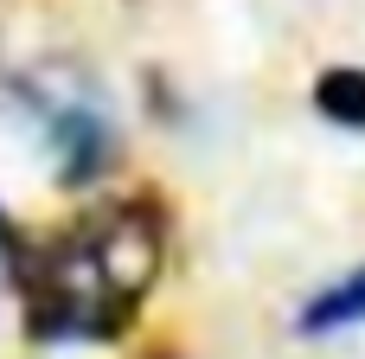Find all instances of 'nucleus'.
Segmentation results:
<instances>
[{"label": "nucleus", "mask_w": 365, "mask_h": 359, "mask_svg": "<svg viewBox=\"0 0 365 359\" xmlns=\"http://www.w3.org/2000/svg\"><path fill=\"white\" fill-rule=\"evenodd\" d=\"M167 270V212L148 193L83 206L58 231H32L26 270L6 283L32 347H115Z\"/></svg>", "instance_id": "f257e3e1"}, {"label": "nucleus", "mask_w": 365, "mask_h": 359, "mask_svg": "<svg viewBox=\"0 0 365 359\" xmlns=\"http://www.w3.org/2000/svg\"><path fill=\"white\" fill-rule=\"evenodd\" d=\"M6 96L26 116V128H32V141H38L58 193H96L115 173V161H122L115 109H109V96L77 64L38 58V64H26V71L6 77Z\"/></svg>", "instance_id": "f03ea898"}, {"label": "nucleus", "mask_w": 365, "mask_h": 359, "mask_svg": "<svg viewBox=\"0 0 365 359\" xmlns=\"http://www.w3.org/2000/svg\"><path fill=\"white\" fill-rule=\"evenodd\" d=\"M365 321V270H353L346 283H334V289H321L302 315H295V334H340V328H359Z\"/></svg>", "instance_id": "7ed1b4c3"}, {"label": "nucleus", "mask_w": 365, "mask_h": 359, "mask_svg": "<svg viewBox=\"0 0 365 359\" xmlns=\"http://www.w3.org/2000/svg\"><path fill=\"white\" fill-rule=\"evenodd\" d=\"M314 109L340 128H359L365 135V71L359 64H334L314 77Z\"/></svg>", "instance_id": "20e7f679"}, {"label": "nucleus", "mask_w": 365, "mask_h": 359, "mask_svg": "<svg viewBox=\"0 0 365 359\" xmlns=\"http://www.w3.org/2000/svg\"><path fill=\"white\" fill-rule=\"evenodd\" d=\"M26 257H32V225H19L0 199V283H13L26 270Z\"/></svg>", "instance_id": "39448f33"}]
</instances>
